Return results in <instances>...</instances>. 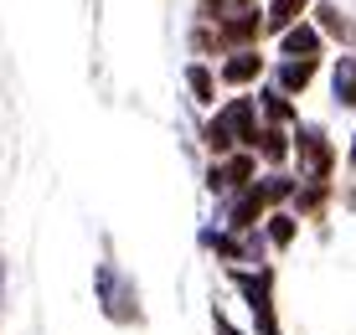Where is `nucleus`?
Segmentation results:
<instances>
[{
    "mask_svg": "<svg viewBox=\"0 0 356 335\" xmlns=\"http://www.w3.org/2000/svg\"><path fill=\"white\" fill-rule=\"evenodd\" d=\"M321 26H305V21H294V26L279 36V57L284 62H321Z\"/></svg>",
    "mask_w": 356,
    "mask_h": 335,
    "instance_id": "0eeeda50",
    "label": "nucleus"
},
{
    "mask_svg": "<svg viewBox=\"0 0 356 335\" xmlns=\"http://www.w3.org/2000/svg\"><path fill=\"white\" fill-rule=\"evenodd\" d=\"M253 104H259V108H264V114H268V119H274V124H284V119H294V108H289V98H279V88H264L259 98H253Z\"/></svg>",
    "mask_w": 356,
    "mask_h": 335,
    "instance_id": "dca6fc26",
    "label": "nucleus"
},
{
    "mask_svg": "<svg viewBox=\"0 0 356 335\" xmlns=\"http://www.w3.org/2000/svg\"><path fill=\"white\" fill-rule=\"evenodd\" d=\"M346 165L356 170V134H351V150H346Z\"/></svg>",
    "mask_w": 356,
    "mask_h": 335,
    "instance_id": "aec40b11",
    "label": "nucleus"
},
{
    "mask_svg": "<svg viewBox=\"0 0 356 335\" xmlns=\"http://www.w3.org/2000/svg\"><path fill=\"white\" fill-rule=\"evenodd\" d=\"M253 134H259V104H253V98H227V104L217 108L212 119H207L202 145H207L212 155H232L238 145L248 150Z\"/></svg>",
    "mask_w": 356,
    "mask_h": 335,
    "instance_id": "f257e3e1",
    "label": "nucleus"
},
{
    "mask_svg": "<svg viewBox=\"0 0 356 335\" xmlns=\"http://www.w3.org/2000/svg\"><path fill=\"white\" fill-rule=\"evenodd\" d=\"M259 31H264V21H253L248 10L243 16H222V42H253Z\"/></svg>",
    "mask_w": 356,
    "mask_h": 335,
    "instance_id": "2eb2a0df",
    "label": "nucleus"
},
{
    "mask_svg": "<svg viewBox=\"0 0 356 335\" xmlns=\"http://www.w3.org/2000/svg\"><path fill=\"white\" fill-rule=\"evenodd\" d=\"M93 289H98V309H104L114 325H140V320H145V309H140V289L129 284V274H124L119 263H98Z\"/></svg>",
    "mask_w": 356,
    "mask_h": 335,
    "instance_id": "7ed1b4c3",
    "label": "nucleus"
},
{
    "mask_svg": "<svg viewBox=\"0 0 356 335\" xmlns=\"http://www.w3.org/2000/svg\"><path fill=\"white\" fill-rule=\"evenodd\" d=\"M330 93H336L341 108H356V57H336V67H330Z\"/></svg>",
    "mask_w": 356,
    "mask_h": 335,
    "instance_id": "1a4fd4ad",
    "label": "nucleus"
},
{
    "mask_svg": "<svg viewBox=\"0 0 356 335\" xmlns=\"http://www.w3.org/2000/svg\"><path fill=\"white\" fill-rule=\"evenodd\" d=\"M294 196V181L289 176H259L248 186V191H238V202H232V217H227V227H232V238L238 232H248L253 222H264L268 212H279V202H289Z\"/></svg>",
    "mask_w": 356,
    "mask_h": 335,
    "instance_id": "f03ea898",
    "label": "nucleus"
},
{
    "mask_svg": "<svg viewBox=\"0 0 356 335\" xmlns=\"http://www.w3.org/2000/svg\"><path fill=\"white\" fill-rule=\"evenodd\" d=\"M315 67H321V62H284V57H279V72H274V88H284V93H300L305 83L315 78Z\"/></svg>",
    "mask_w": 356,
    "mask_h": 335,
    "instance_id": "f8f14e48",
    "label": "nucleus"
},
{
    "mask_svg": "<svg viewBox=\"0 0 356 335\" xmlns=\"http://www.w3.org/2000/svg\"><path fill=\"white\" fill-rule=\"evenodd\" d=\"M227 279H232V289L248 300L259 335H279V315H274V268H232Z\"/></svg>",
    "mask_w": 356,
    "mask_h": 335,
    "instance_id": "20e7f679",
    "label": "nucleus"
},
{
    "mask_svg": "<svg viewBox=\"0 0 356 335\" xmlns=\"http://www.w3.org/2000/svg\"><path fill=\"white\" fill-rule=\"evenodd\" d=\"M259 72H264V57L248 52V47H243V52H227V62H222V83L227 88H248Z\"/></svg>",
    "mask_w": 356,
    "mask_h": 335,
    "instance_id": "6e6552de",
    "label": "nucleus"
},
{
    "mask_svg": "<svg viewBox=\"0 0 356 335\" xmlns=\"http://www.w3.org/2000/svg\"><path fill=\"white\" fill-rule=\"evenodd\" d=\"M315 16H321V26H325L330 36H341V42H346V36H351V26H346V16H341L336 6H321V10H315Z\"/></svg>",
    "mask_w": 356,
    "mask_h": 335,
    "instance_id": "a211bd4d",
    "label": "nucleus"
},
{
    "mask_svg": "<svg viewBox=\"0 0 356 335\" xmlns=\"http://www.w3.org/2000/svg\"><path fill=\"white\" fill-rule=\"evenodd\" d=\"M253 170H259V155H253V150H232L222 165H212L207 186H212V191H248V186L259 181Z\"/></svg>",
    "mask_w": 356,
    "mask_h": 335,
    "instance_id": "39448f33",
    "label": "nucleus"
},
{
    "mask_svg": "<svg viewBox=\"0 0 356 335\" xmlns=\"http://www.w3.org/2000/svg\"><path fill=\"white\" fill-rule=\"evenodd\" d=\"M212 335H243V330L232 325V320L222 315V309H212Z\"/></svg>",
    "mask_w": 356,
    "mask_h": 335,
    "instance_id": "6ab92c4d",
    "label": "nucleus"
},
{
    "mask_svg": "<svg viewBox=\"0 0 356 335\" xmlns=\"http://www.w3.org/2000/svg\"><path fill=\"white\" fill-rule=\"evenodd\" d=\"M294 232H300V217H294V212H268L264 217V243L268 247H289Z\"/></svg>",
    "mask_w": 356,
    "mask_h": 335,
    "instance_id": "9b49d317",
    "label": "nucleus"
},
{
    "mask_svg": "<svg viewBox=\"0 0 356 335\" xmlns=\"http://www.w3.org/2000/svg\"><path fill=\"white\" fill-rule=\"evenodd\" d=\"M248 150H253V155H264V160H274V165H279V160L289 155V140H284V129H279V124H268V129L259 124V134L248 140Z\"/></svg>",
    "mask_w": 356,
    "mask_h": 335,
    "instance_id": "9d476101",
    "label": "nucleus"
},
{
    "mask_svg": "<svg viewBox=\"0 0 356 335\" xmlns=\"http://www.w3.org/2000/svg\"><path fill=\"white\" fill-rule=\"evenodd\" d=\"M294 145H300V160H305V176H330L336 170V155H330V140L325 129H315V124H305L300 134H294Z\"/></svg>",
    "mask_w": 356,
    "mask_h": 335,
    "instance_id": "423d86ee",
    "label": "nucleus"
},
{
    "mask_svg": "<svg viewBox=\"0 0 356 335\" xmlns=\"http://www.w3.org/2000/svg\"><path fill=\"white\" fill-rule=\"evenodd\" d=\"M294 206H300V212H315V206H325V181H321V176L294 181Z\"/></svg>",
    "mask_w": 356,
    "mask_h": 335,
    "instance_id": "4468645a",
    "label": "nucleus"
},
{
    "mask_svg": "<svg viewBox=\"0 0 356 335\" xmlns=\"http://www.w3.org/2000/svg\"><path fill=\"white\" fill-rule=\"evenodd\" d=\"M300 10H305V0H268V16H264V31H279L284 36L294 21H300Z\"/></svg>",
    "mask_w": 356,
    "mask_h": 335,
    "instance_id": "ddd939ff",
    "label": "nucleus"
},
{
    "mask_svg": "<svg viewBox=\"0 0 356 335\" xmlns=\"http://www.w3.org/2000/svg\"><path fill=\"white\" fill-rule=\"evenodd\" d=\"M186 83H191L196 104H212V88H217V83H212V72H207L202 62H191V67H186Z\"/></svg>",
    "mask_w": 356,
    "mask_h": 335,
    "instance_id": "f3484780",
    "label": "nucleus"
},
{
    "mask_svg": "<svg viewBox=\"0 0 356 335\" xmlns=\"http://www.w3.org/2000/svg\"><path fill=\"white\" fill-rule=\"evenodd\" d=\"M232 6H238V10H248V6H253V0H232Z\"/></svg>",
    "mask_w": 356,
    "mask_h": 335,
    "instance_id": "412c9836",
    "label": "nucleus"
}]
</instances>
